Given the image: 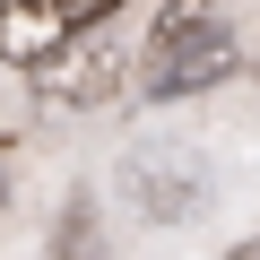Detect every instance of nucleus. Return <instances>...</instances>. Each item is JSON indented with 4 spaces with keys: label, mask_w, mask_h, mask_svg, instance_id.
<instances>
[{
    "label": "nucleus",
    "mask_w": 260,
    "mask_h": 260,
    "mask_svg": "<svg viewBox=\"0 0 260 260\" xmlns=\"http://www.w3.org/2000/svg\"><path fill=\"white\" fill-rule=\"evenodd\" d=\"M104 251V234H95V208L78 200L70 217H61V234H52V260H95Z\"/></svg>",
    "instance_id": "nucleus-6"
},
{
    "label": "nucleus",
    "mask_w": 260,
    "mask_h": 260,
    "mask_svg": "<svg viewBox=\"0 0 260 260\" xmlns=\"http://www.w3.org/2000/svg\"><path fill=\"white\" fill-rule=\"evenodd\" d=\"M121 191H130V208L148 225H191L208 208V156H191L174 139H139L121 156Z\"/></svg>",
    "instance_id": "nucleus-1"
},
{
    "label": "nucleus",
    "mask_w": 260,
    "mask_h": 260,
    "mask_svg": "<svg viewBox=\"0 0 260 260\" xmlns=\"http://www.w3.org/2000/svg\"><path fill=\"white\" fill-rule=\"evenodd\" d=\"M113 87H121V44H113V35H70V44L35 70V95H44V104H70V113H78V104H104Z\"/></svg>",
    "instance_id": "nucleus-2"
},
{
    "label": "nucleus",
    "mask_w": 260,
    "mask_h": 260,
    "mask_svg": "<svg viewBox=\"0 0 260 260\" xmlns=\"http://www.w3.org/2000/svg\"><path fill=\"white\" fill-rule=\"evenodd\" d=\"M234 70V35L225 26H208V35H182V44H165L156 61H148V95L165 104V95H200V87H217Z\"/></svg>",
    "instance_id": "nucleus-3"
},
{
    "label": "nucleus",
    "mask_w": 260,
    "mask_h": 260,
    "mask_svg": "<svg viewBox=\"0 0 260 260\" xmlns=\"http://www.w3.org/2000/svg\"><path fill=\"white\" fill-rule=\"evenodd\" d=\"M217 0H165V9H156V35H148V52H165V44H182V35H208L217 18Z\"/></svg>",
    "instance_id": "nucleus-5"
},
{
    "label": "nucleus",
    "mask_w": 260,
    "mask_h": 260,
    "mask_svg": "<svg viewBox=\"0 0 260 260\" xmlns=\"http://www.w3.org/2000/svg\"><path fill=\"white\" fill-rule=\"evenodd\" d=\"M78 26L52 9V0H0V61H26V70H44L61 44H70Z\"/></svg>",
    "instance_id": "nucleus-4"
},
{
    "label": "nucleus",
    "mask_w": 260,
    "mask_h": 260,
    "mask_svg": "<svg viewBox=\"0 0 260 260\" xmlns=\"http://www.w3.org/2000/svg\"><path fill=\"white\" fill-rule=\"evenodd\" d=\"M225 260H260V234H251V243H234V251H225Z\"/></svg>",
    "instance_id": "nucleus-8"
},
{
    "label": "nucleus",
    "mask_w": 260,
    "mask_h": 260,
    "mask_svg": "<svg viewBox=\"0 0 260 260\" xmlns=\"http://www.w3.org/2000/svg\"><path fill=\"white\" fill-rule=\"evenodd\" d=\"M0 200H9V182H0Z\"/></svg>",
    "instance_id": "nucleus-9"
},
{
    "label": "nucleus",
    "mask_w": 260,
    "mask_h": 260,
    "mask_svg": "<svg viewBox=\"0 0 260 260\" xmlns=\"http://www.w3.org/2000/svg\"><path fill=\"white\" fill-rule=\"evenodd\" d=\"M52 9H61V18L78 26V35H87V18H113V9H121V0H52Z\"/></svg>",
    "instance_id": "nucleus-7"
}]
</instances>
